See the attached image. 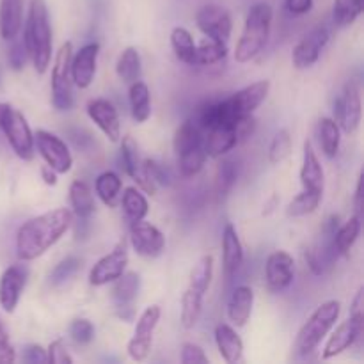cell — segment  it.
Masks as SVG:
<instances>
[{"label":"cell","instance_id":"obj_24","mask_svg":"<svg viewBox=\"0 0 364 364\" xmlns=\"http://www.w3.org/2000/svg\"><path fill=\"white\" fill-rule=\"evenodd\" d=\"M244 263V247L233 224L228 223L223 230V267L228 279L237 276Z\"/></svg>","mask_w":364,"mask_h":364},{"label":"cell","instance_id":"obj_49","mask_svg":"<svg viewBox=\"0 0 364 364\" xmlns=\"http://www.w3.org/2000/svg\"><path fill=\"white\" fill-rule=\"evenodd\" d=\"M180 359L183 364H208V355L196 343H183Z\"/></svg>","mask_w":364,"mask_h":364},{"label":"cell","instance_id":"obj_23","mask_svg":"<svg viewBox=\"0 0 364 364\" xmlns=\"http://www.w3.org/2000/svg\"><path fill=\"white\" fill-rule=\"evenodd\" d=\"M301 185L304 191H313L323 194V185H326V173L313 149L311 142H304V155H302L301 167Z\"/></svg>","mask_w":364,"mask_h":364},{"label":"cell","instance_id":"obj_46","mask_svg":"<svg viewBox=\"0 0 364 364\" xmlns=\"http://www.w3.org/2000/svg\"><path fill=\"white\" fill-rule=\"evenodd\" d=\"M142 171H144L146 180H148L155 188H159V185H162V187L169 185L167 173L164 171V167L160 166L159 162H155V160H149V159L142 160Z\"/></svg>","mask_w":364,"mask_h":364},{"label":"cell","instance_id":"obj_41","mask_svg":"<svg viewBox=\"0 0 364 364\" xmlns=\"http://www.w3.org/2000/svg\"><path fill=\"white\" fill-rule=\"evenodd\" d=\"M290 153H291V135L287 128H283V130L277 132V134L274 135L272 141H270L269 162L274 164V166H277V164H281L283 160H287L288 156H290Z\"/></svg>","mask_w":364,"mask_h":364},{"label":"cell","instance_id":"obj_6","mask_svg":"<svg viewBox=\"0 0 364 364\" xmlns=\"http://www.w3.org/2000/svg\"><path fill=\"white\" fill-rule=\"evenodd\" d=\"M0 130L18 159H21L23 162H31L34 159V134L20 110L9 107L2 119Z\"/></svg>","mask_w":364,"mask_h":364},{"label":"cell","instance_id":"obj_5","mask_svg":"<svg viewBox=\"0 0 364 364\" xmlns=\"http://www.w3.org/2000/svg\"><path fill=\"white\" fill-rule=\"evenodd\" d=\"M71 55L73 45L70 41L64 43L55 55V63L52 68V105L59 112L73 109V80H71Z\"/></svg>","mask_w":364,"mask_h":364},{"label":"cell","instance_id":"obj_52","mask_svg":"<svg viewBox=\"0 0 364 364\" xmlns=\"http://www.w3.org/2000/svg\"><path fill=\"white\" fill-rule=\"evenodd\" d=\"M364 288L361 287L355 294V297L352 299L350 306V316H355V318H364Z\"/></svg>","mask_w":364,"mask_h":364},{"label":"cell","instance_id":"obj_54","mask_svg":"<svg viewBox=\"0 0 364 364\" xmlns=\"http://www.w3.org/2000/svg\"><path fill=\"white\" fill-rule=\"evenodd\" d=\"M39 173H41V178L43 181H45L46 185H50V187H53V185H57V173L52 169L50 166H41V169H39Z\"/></svg>","mask_w":364,"mask_h":364},{"label":"cell","instance_id":"obj_26","mask_svg":"<svg viewBox=\"0 0 364 364\" xmlns=\"http://www.w3.org/2000/svg\"><path fill=\"white\" fill-rule=\"evenodd\" d=\"M23 27V0H0V38L11 41Z\"/></svg>","mask_w":364,"mask_h":364},{"label":"cell","instance_id":"obj_27","mask_svg":"<svg viewBox=\"0 0 364 364\" xmlns=\"http://www.w3.org/2000/svg\"><path fill=\"white\" fill-rule=\"evenodd\" d=\"M255 306V291L249 287H237L228 301V318L237 327H244L249 322Z\"/></svg>","mask_w":364,"mask_h":364},{"label":"cell","instance_id":"obj_10","mask_svg":"<svg viewBox=\"0 0 364 364\" xmlns=\"http://www.w3.org/2000/svg\"><path fill=\"white\" fill-rule=\"evenodd\" d=\"M112 283L110 299H112L116 315L123 322H134V302L139 297V291H141V276L137 272H123Z\"/></svg>","mask_w":364,"mask_h":364},{"label":"cell","instance_id":"obj_13","mask_svg":"<svg viewBox=\"0 0 364 364\" xmlns=\"http://www.w3.org/2000/svg\"><path fill=\"white\" fill-rule=\"evenodd\" d=\"M270 92V82L259 80L255 84L247 85V87L240 89L235 95L224 98V105H226L228 112L231 114L235 121L247 114H255V110L262 105L267 100Z\"/></svg>","mask_w":364,"mask_h":364},{"label":"cell","instance_id":"obj_15","mask_svg":"<svg viewBox=\"0 0 364 364\" xmlns=\"http://www.w3.org/2000/svg\"><path fill=\"white\" fill-rule=\"evenodd\" d=\"M331 34L327 27H315L309 31L301 41L295 45L294 53H291V63L297 70H308V68L315 66L318 63L320 55H322L323 48L329 43Z\"/></svg>","mask_w":364,"mask_h":364},{"label":"cell","instance_id":"obj_39","mask_svg":"<svg viewBox=\"0 0 364 364\" xmlns=\"http://www.w3.org/2000/svg\"><path fill=\"white\" fill-rule=\"evenodd\" d=\"M322 196L320 192L313 191H302L301 194L295 196L287 206V215L291 219H299V217H306L309 213L316 212V208L322 203Z\"/></svg>","mask_w":364,"mask_h":364},{"label":"cell","instance_id":"obj_37","mask_svg":"<svg viewBox=\"0 0 364 364\" xmlns=\"http://www.w3.org/2000/svg\"><path fill=\"white\" fill-rule=\"evenodd\" d=\"M228 45L217 39L205 38L196 45V66H213L226 59Z\"/></svg>","mask_w":364,"mask_h":364},{"label":"cell","instance_id":"obj_38","mask_svg":"<svg viewBox=\"0 0 364 364\" xmlns=\"http://www.w3.org/2000/svg\"><path fill=\"white\" fill-rule=\"evenodd\" d=\"M363 14V0H334L333 21L338 28H347Z\"/></svg>","mask_w":364,"mask_h":364},{"label":"cell","instance_id":"obj_47","mask_svg":"<svg viewBox=\"0 0 364 364\" xmlns=\"http://www.w3.org/2000/svg\"><path fill=\"white\" fill-rule=\"evenodd\" d=\"M14 361H16V350L11 343L6 323L0 318V364H13Z\"/></svg>","mask_w":364,"mask_h":364},{"label":"cell","instance_id":"obj_8","mask_svg":"<svg viewBox=\"0 0 364 364\" xmlns=\"http://www.w3.org/2000/svg\"><path fill=\"white\" fill-rule=\"evenodd\" d=\"M160 316H162V311L155 304L148 306L141 313V316L137 318V323H135L134 336H132V340L127 345L130 359H134L137 363H142L148 359L149 352H151L153 334H155L156 326H159Z\"/></svg>","mask_w":364,"mask_h":364},{"label":"cell","instance_id":"obj_16","mask_svg":"<svg viewBox=\"0 0 364 364\" xmlns=\"http://www.w3.org/2000/svg\"><path fill=\"white\" fill-rule=\"evenodd\" d=\"M127 244L121 242L119 245L114 247V251H110L109 255H105L95 263V267L89 272V284L91 287H105V284L112 283V281H116L127 270Z\"/></svg>","mask_w":364,"mask_h":364},{"label":"cell","instance_id":"obj_35","mask_svg":"<svg viewBox=\"0 0 364 364\" xmlns=\"http://www.w3.org/2000/svg\"><path fill=\"white\" fill-rule=\"evenodd\" d=\"M171 48L178 60L187 66H196V41L185 27H174L171 31Z\"/></svg>","mask_w":364,"mask_h":364},{"label":"cell","instance_id":"obj_2","mask_svg":"<svg viewBox=\"0 0 364 364\" xmlns=\"http://www.w3.org/2000/svg\"><path fill=\"white\" fill-rule=\"evenodd\" d=\"M23 41L36 73L45 75L52 63V25L45 0H31L23 23Z\"/></svg>","mask_w":364,"mask_h":364},{"label":"cell","instance_id":"obj_12","mask_svg":"<svg viewBox=\"0 0 364 364\" xmlns=\"http://www.w3.org/2000/svg\"><path fill=\"white\" fill-rule=\"evenodd\" d=\"M130 244L142 258H159L166 249V237L156 226L141 219L130 223Z\"/></svg>","mask_w":364,"mask_h":364},{"label":"cell","instance_id":"obj_21","mask_svg":"<svg viewBox=\"0 0 364 364\" xmlns=\"http://www.w3.org/2000/svg\"><path fill=\"white\" fill-rule=\"evenodd\" d=\"M203 135H205V149L208 159H219L240 144L235 123L217 124L203 132Z\"/></svg>","mask_w":364,"mask_h":364},{"label":"cell","instance_id":"obj_3","mask_svg":"<svg viewBox=\"0 0 364 364\" xmlns=\"http://www.w3.org/2000/svg\"><path fill=\"white\" fill-rule=\"evenodd\" d=\"M274 11L267 2H256L245 16L244 31L235 48V60L240 64L249 63L262 53L270 38Z\"/></svg>","mask_w":364,"mask_h":364},{"label":"cell","instance_id":"obj_51","mask_svg":"<svg viewBox=\"0 0 364 364\" xmlns=\"http://www.w3.org/2000/svg\"><path fill=\"white\" fill-rule=\"evenodd\" d=\"M313 4H315V0H284V7L294 16L308 14L313 9Z\"/></svg>","mask_w":364,"mask_h":364},{"label":"cell","instance_id":"obj_50","mask_svg":"<svg viewBox=\"0 0 364 364\" xmlns=\"http://www.w3.org/2000/svg\"><path fill=\"white\" fill-rule=\"evenodd\" d=\"M21 359L28 364H45L46 361V350L41 347V345H27L23 348V354H21Z\"/></svg>","mask_w":364,"mask_h":364},{"label":"cell","instance_id":"obj_45","mask_svg":"<svg viewBox=\"0 0 364 364\" xmlns=\"http://www.w3.org/2000/svg\"><path fill=\"white\" fill-rule=\"evenodd\" d=\"M7 60H9V66L13 68L14 71L23 70L25 64L31 60L28 59V52H27V46H25L23 36L18 34L16 38L11 39V48H9V53H7Z\"/></svg>","mask_w":364,"mask_h":364},{"label":"cell","instance_id":"obj_28","mask_svg":"<svg viewBox=\"0 0 364 364\" xmlns=\"http://www.w3.org/2000/svg\"><path fill=\"white\" fill-rule=\"evenodd\" d=\"M128 102H130V112L135 123L142 124L151 117V95H149V87L144 82L137 80L130 84Z\"/></svg>","mask_w":364,"mask_h":364},{"label":"cell","instance_id":"obj_11","mask_svg":"<svg viewBox=\"0 0 364 364\" xmlns=\"http://www.w3.org/2000/svg\"><path fill=\"white\" fill-rule=\"evenodd\" d=\"M196 25L210 39L228 43L233 31V20L226 7L206 4L196 13Z\"/></svg>","mask_w":364,"mask_h":364},{"label":"cell","instance_id":"obj_53","mask_svg":"<svg viewBox=\"0 0 364 364\" xmlns=\"http://www.w3.org/2000/svg\"><path fill=\"white\" fill-rule=\"evenodd\" d=\"M354 208H355V215L361 217V213H363V174H359L358 185H355Z\"/></svg>","mask_w":364,"mask_h":364},{"label":"cell","instance_id":"obj_43","mask_svg":"<svg viewBox=\"0 0 364 364\" xmlns=\"http://www.w3.org/2000/svg\"><path fill=\"white\" fill-rule=\"evenodd\" d=\"M238 178V167L233 160L226 159L223 160V164L219 166V171H217V192L219 196H228L231 192V188L235 187Z\"/></svg>","mask_w":364,"mask_h":364},{"label":"cell","instance_id":"obj_25","mask_svg":"<svg viewBox=\"0 0 364 364\" xmlns=\"http://www.w3.org/2000/svg\"><path fill=\"white\" fill-rule=\"evenodd\" d=\"M215 345L220 358L228 364L244 363V341L237 331L228 323H219L215 327Z\"/></svg>","mask_w":364,"mask_h":364},{"label":"cell","instance_id":"obj_1","mask_svg":"<svg viewBox=\"0 0 364 364\" xmlns=\"http://www.w3.org/2000/svg\"><path fill=\"white\" fill-rule=\"evenodd\" d=\"M73 224V212L53 208L25 220L16 233V255L20 262H32L45 255L64 237Z\"/></svg>","mask_w":364,"mask_h":364},{"label":"cell","instance_id":"obj_44","mask_svg":"<svg viewBox=\"0 0 364 364\" xmlns=\"http://www.w3.org/2000/svg\"><path fill=\"white\" fill-rule=\"evenodd\" d=\"M70 338L77 345H89L95 340V326L87 318H77L70 323Z\"/></svg>","mask_w":364,"mask_h":364},{"label":"cell","instance_id":"obj_19","mask_svg":"<svg viewBox=\"0 0 364 364\" xmlns=\"http://www.w3.org/2000/svg\"><path fill=\"white\" fill-rule=\"evenodd\" d=\"M100 45L98 43H87L78 52L71 55V80L78 89H87L92 84L96 75V63H98Z\"/></svg>","mask_w":364,"mask_h":364},{"label":"cell","instance_id":"obj_33","mask_svg":"<svg viewBox=\"0 0 364 364\" xmlns=\"http://www.w3.org/2000/svg\"><path fill=\"white\" fill-rule=\"evenodd\" d=\"M212 277H213V256L212 255L201 256V258L198 259V263L192 267L191 276H188L187 290L205 297L210 284H212Z\"/></svg>","mask_w":364,"mask_h":364},{"label":"cell","instance_id":"obj_34","mask_svg":"<svg viewBox=\"0 0 364 364\" xmlns=\"http://www.w3.org/2000/svg\"><path fill=\"white\" fill-rule=\"evenodd\" d=\"M121 188H123V181L112 171H105V173L100 174L95 181V192L100 198V201L103 205H107L109 208H114L119 201Z\"/></svg>","mask_w":364,"mask_h":364},{"label":"cell","instance_id":"obj_42","mask_svg":"<svg viewBox=\"0 0 364 364\" xmlns=\"http://www.w3.org/2000/svg\"><path fill=\"white\" fill-rule=\"evenodd\" d=\"M80 267L82 259L77 258V256H68V258L60 259L55 265V269L52 270V274H50V283H52V287H59V284L66 283L70 277H73L80 270Z\"/></svg>","mask_w":364,"mask_h":364},{"label":"cell","instance_id":"obj_22","mask_svg":"<svg viewBox=\"0 0 364 364\" xmlns=\"http://www.w3.org/2000/svg\"><path fill=\"white\" fill-rule=\"evenodd\" d=\"M121 162H123V167L128 176L137 183V187L141 191L148 192V194H156V188L146 180L144 171H142V159L141 153H139V146L130 135L123 137V141H121Z\"/></svg>","mask_w":364,"mask_h":364},{"label":"cell","instance_id":"obj_7","mask_svg":"<svg viewBox=\"0 0 364 364\" xmlns=\"http://www.w3.org/2000/svg\"><path fill=\"white\" fill-rule=\"evenodd\" d=\"M363 117V103H361V87L359 82L350 80L345 84L341 95L336 98L334 103V117L340 130L345 134H354L361 124Z\"/></svg>","mask_w":364,"mask_h":364},{"label":"cell","instance_id":"obj_29","mask_svg":"<svg viewBox=\"0 0 364 364\" xmlns=\"http://www.w3.org/2000/svg\"><path fill=\"white\" fill-rule=\"evenodd\" d=\"M70 205L73 208L71 212H73V215H77V219H89L95 213V196H92L91 187L85 181L75 180L70 185Z\"/></svg>","mask_w":364,"mask_h":364},{"label":"cell","instance_id":"obj_18","mask_svg":"<svg viewBox=\"0 0 364 364\" xmlns=\"http://www.w3.org/2000/svg\"><path fill=\"white\" fill-rule=\"evenodd\" d=\"M363 323H364V318L348 316V318L345 320V322H341L336 329L333 327L334 329L333 334L329 336V340H327L326 347H323L322 350L323 361L336 358V355L343 354L345 350H348V348H350L363 334Z\"/></svg>","mask_w":364,"mask_h":364},{"label":"cell","instance_id":"obj_9","mask_svg":"<svg viewBox=\"0 0 364 364\" xmlns=\"http://www.w3.org/2000/svg\"><path fill=\"white\" fill-rule=\"evenodd\" d=\"M34 149L41 155L46 166L52 167L57 174H66L73 166V156L68 149L66 142L55 134L46 130H38L34 134Z\"/></svg>","mask_w":364,"mask_h":364},{"label":"cell","instance_id":"obj_48","mask_svg":"<svg viewBox=\"0 0 364 364\" xmlns=\"http://www.w3.org/2000/svg\"><path fill=\"white\" fill-rule=\"evenodd\" d=\"M46 361L50 364H71L73 363V358H71L70 352H68L64 341L55 340L48 345V348H46Z\"/></svg>","mask_w":364,"mask_h":364},{"label":"cell","instance_id":"obj_30","mask_svg":"<svg viewBox=\"0 0 364 364\" xmlns=\"http://www.w3.org/2000/svg\"><path fill=\"white\" fill-rule=\"evenodd\" d=\"M316 137H318V144L322 148L323 155L327 159H334L338 151H340L341 130L333 117H322L318 121V124H316Z\"/></svg>","mask_w":364,"mask_h":364},{"label":"cell","instance_id":"obj_14","mask_svg":"<svg viewBox=\"0 0 364 364\" xmlns=\"http://www.w3.org/2000/svg\"><path fill=\"white\" fill-rule=\"evenodd\" d=\"M28 267L16 263V265L7 267L0 276V308L6 313L16 311L20 304L21 294L28 281Z\"/></svg>","mask_w":364,"mask_h":364},{"label":"cell","instance_id":"obj_17","mask_svg":"<svg viewBox=\"0 0 364 364\" xmlns=\"http://www.w3.org/2000/svg\"><path fill=\"white\" fill-rule=\"evenodd\" d=\"M295 277L294 256L287 251L270 252L265 263V279L270 291H284Z\"/></svg>","mask_w":364,"mask_h":364},{"label":"cell","instance_id":"obj_55","mask_svg":"<svg viewBox=\"0 0 364 364\" xmlns=\"http://www.w3.org/2000/svg\"><path fill=\"white\" fill-rule=\"evenodd\" d=\"M9 103H2L0 102V127H2V119H4V116H6V112H7V109H9ZM0 134H2V130H0Z\"/></svg>","mask_w":364,"mask_h":364},{"label":"cell","instance_id":"obj_4","mask_svg":"<svg viewBox=\"0 0 364 364\" xmlns=\"http://www.w3.org/2000/svg\"><path fill=\"white\" fill-rule=\"evenodd\" d=\"M341 304L338 301H326L320 304L315 311L309 315L304 326L299 329L297 340H295V352L299 355H309L320 347L327 334L333 331L340 318Z\"/></svg>","mask_w":364,"mask_h":364},{"label":"cell","instance_id":"obj_32","mask_svg":"<svg viewBox=\"0 0 364 364\" xmlns=\"http://www.w3.org/2000/svg\"><path fill=\"white\" fill-rule=\"evenodd\" d=\"M359 235H361V217L354 215L343 224V226H338V230L334 231L333 237V249L336 255L347 256L350 252V249L354 247V244L358 242Z\"/></svg>","mask_w":364,"mask_h":364},{"label":"cell","instance_id":"obj_36","mask_svg":"<svg viewBox=\"0 0 364 364\" xmlns=\"http://www.w3.org/2000/svg\"><path fill=\"white\" fill-rule=\"evenodd\" d=\"M121 206H123L124 215H127V219L130 223L146 219V215L149 212L148 199H146V196L142 194L139 187L124 188L123 196H121Z\"/></svg>","mask_w":364,"mask_h":364},{"label":"cell","instance_id":"obj_40","mask_svg":"<svg viewBox=\"0 0 364 364\" xmlns=\"http://www.w3.org/2000/svg\"><path fill=\"white\" fill-rule=\"evenodd\" d=\"M203 295L194 294L191 290H185L181 297V326L185 329H192L199 322L203 313Z\"/></svg>","mask_w":364,"mask_h":364},{"label":"cell","instance_id":"obj_31","mask_svg":"<svg viewBox=\"0 0 364 364\" xmlns=\"http://www.w3.org/2000/svg\"><path fill=\"white\" fill-rule=\"evenodd\" d=\"M116 73L124 84H134V82L141 80L142 75V63L141 53L135 46H127L123 52L119 53L116 63Z\"/></svg>","mask_w":364,"mask_h":364},{"label":"cell","instance_id":"obj_20","mask_svg":"<svg viewBox=\"0 0 364 364\" xmlns=\"http://www.w3.org/2000/svg\"><path fill=\"white\" fill-rule=\"evenodd\" d=\"M87 116L105 134L110 142L121 141V121L117 109L105 98H95L87 103Z\"/></svg>","mask_w":364,"mask_h":364}]
</instances>
